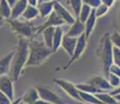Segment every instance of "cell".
<instances>
[{
  "label": "cell",
  "instance_id": "6da1fadb",
  "mask_svg": "<svg viewBox=\"0 0 120 104\" xmlns=\"http://www.w3.org/2000/svg\"><path fill=\"white\" fill-rule=\"evenodd\" d=\"M29 55V43L26 39L20 38L18 42L17 48L15 50L13 61L11 65V71L8 74V77L11 79V81H17L20 78V75L22 73V70L24 67H26V62L28 61Z\"/></svg>",
  "mask_w": 120,
  "mask_h": 104
},
{
  "label": "cell",
  "instance_id": "7a4b0ae2",
  "mask_svg": "<svg viewBox=\"0 0 120 104\" xmlns=\"http://www.w3.org/2000/svg\"><path fill=\"white\" fill-rule=\"evenodd\" d=\"M113 47L114 46L111 41L110 33H105L99 42L97 49V56L102 65V70L105 77L109 75L110 68L114 64L113 62Z\"/></svg>",
  "mask_w": 120,
  "mask_h": 104
},
{
  "label": "cell",
  "instance_id": "3957f363",
  "mask_svg": "<svg viewBox=\"0 0 120 104\" xmlns=\"http://www.w3.org/2000/svg\"><path fill=\"white\" fill-rule=\"evenodd\" d=\"M53 53L51 49L47 48L45 44L39 41H33L29 43V55L26 67H38Z\"/></svg>",
  "mask_w": 120,
  "mask_h": 104
},
{
  "label": "cell",
  "instance_id": "277c9868",
  "mask_svg": "<svg viewBox=\"0 0 120 104\" xmlns=\"http://www.w3.org/2000/svg\"><path fill=\"white\" fill-rule=\"evenodd\" d=\"M8 22L10 24L11 30L20 38L31 39L38 32V28H36L34 25L29 21L17 19V20H8Z\"/></svg>",
  "mask_w": 120,
  "mask_h": 104
},
{
  "label": "cell",
  "instance_id": "5b68a950",
  "mask_svg": "<svg viewBox=\"0 0 120 104\" xmlns=\"http://www.w3.org/2000/svg\"><path fill=\"white\" fill-rule=\"evenodd\" d=\"M53 82H55L63 91L66 92L67 95L71 97L72 99L77 101H82V98L79 96V91L77 90L76 85L73 84L72 82L67 81L65 79H53Z\"/></svg>",
  "mask_w": 120,
  "mask_h": 104
},
{
  "label": "cell",
  "instance_id": "8992f818",
  "mask_svg": "<svg viewBox=\"0 0 120 104\" xmlns=\"http://www.w3.org/2000/svg\"><path fill=\"white\" fill-rule=\"evenodd\" d=\"M38 90L39 96H40L41 100H44L49 104H65L64 101L57 96L56 94H54L51 90H49L46 86H36Z\"/></svg>",
  "mask_w": 120,
  "mask_h": 104
},
{
  "label": "cell",
  "instance_id": "52a82bcc",
  "mask_svg": "<svg viewBox=\"0 0 120 104\" xmlns=\"http://www.w3.org/2000/svg\"><path fill=\"white\" fill-rule=\"evenodd\" d=\"M54 11L61 17V19L63 20L66 24L70 25V26L72 24H74L76 18H75L73 15H71V14L69 13V11L67 10L65 6L62 5L57 0H55V3H54Z\"/></svg>",
  "mask_w": 120,
  "mask_h": 104
},
{
  "label": "cell",
  "instance_id": "ba28073f",
  "mask_svg": "<svg viewBox=\"0 0 120 104\" xmlns=\"http://www.w3.org/2000/svg\"><path fill=\"white\" fill-rule=\"evenodd\" d=\"M87 40L88 39L86 38V36H85V33L82 34V36H79L78 38V40H77V44H76V47H75V50H74V54H73V56L71 57L70 59H69V61H68V64L66 65V67L64 69L65 70H67V69L70 67V65L71 64H73L75 61H76L77 58H79V56L84 53L85 51V49H86V47H87Z\"/></svg>",
  "mask_w": 120,
  "mask_h": 104
},
{
  "label": "cell",
  "instance_id": "9c48e42d",
  "mask_svg": "<svg viewBox=\"0 0 120 104\" xmlns=\"http://www.w3.org/2000/svg\"><path fill=\"white\" fill-rule=\"evenodd\" d=\"M64 24H66V23L64 22V21L61 19V17L53 11V13H52L49 17H47V19L43 23L42 26L38 28V32H37V33H40V32H42L44 29L48 28V27H59Z\"/></svg>",
  "mask_w": 120,
  "mask_h": 104
},
{
  "label": "cell",
  "instance_id": "30bf717a",
  "mask_svg": "<svg viewBox=\"0 0 120 104\" xmlns=\"http://www.w3.org/2000/svg\"><path fill=\"white\" fill-rule=\"evenodd\" d=\"M0 92L5 94L8 98L14 102V86H13V81L8 75L2 76L0 77Z\"/></svg>",
  "mask_w": 120,
  "mask_h": 104
},
{
  "label": "cell",
  "instance_id": "8fae6325",
  "mask_svg": "<svg viewBox=\"0 0 120 104\" xmlns=\"http://www.w3.org/2000/svg\"><path fill=\"white\" fill-rule=\"evenodd\" d=\"M14 54H15V50L0 58V77L10 74L11 65V61H13Z\"/></svg>",
  "mask_w": 120,
  "mask_h": 104
},
{
  "label": "cell",
  "instance_id": "7c38bea8",
  "mask_svg": "<svg viewBox=\"0 0 120 104\" xmlns=\"http://www.w3.org/2000/svg\"><path fill=\"white\" fill-rule=\"evenodd\" d=\"M77 40L78 39H76V38H71V36H66V34L63 38L62 47H63V49L65 50L66 53L70 57H72L73 54H74V50H75V47H76Z\"/></svg>",
  "mask_w": 120,
  "mask_h": 104
},
{
  "label": "cell",
  "instance_id": "4fadbf2b",
  "mask_svg": "<svg viewBox=\"0 0 120 104\" xmlns=\"http://www.w3.org/2000/svg\"><path fill=\"white\" fill-rule=\"evenodd\" d=\"M88 83H91L92 85L96 86L98 90H100L101 92H105V91H110L113 90V86L109 83L107 78L102 77V76H95L92 79H90Z\"/></svg>",
  "mask_w": 120,
  "mask_h": 104
},
{
  "label": "cell",
  "instance_id": "5bb4252c",
  "mask_svg": "<svg viewBox=\"0 0 120 104\" xmlns=\"http://www.w3.org/2000/svg\"><path fill=\"white\" fill-rule=\"evenodd\" d=\"M84 33H85V23L80 22L78 19H76L75 22H74V24L71 25L70 28H69V30L67 31L66 36H71V38L78 39Z\"/></svg>",
  "mask_w": 120,
  "mask_h": 104
},
{
  "label": "cell",
  "instance_id": "9a60e30c",
  "mask_svg": "<svg viewBox=\"0 0 120 104\" xmlns=\"http://www.w3.org/2000/svg\"><path fill=\"white\" fill-rule=\"evenodd\" d=\"M27 6H28L27 0H19L17 2V4L11 8V16L10 20H17L19 19V17H22V15L24 14Z\"/></svg>",
  "mask_w": 120,
  "mask_h": 104
},
{
  "label": "cell",
  "instance_id": "2e32d148",
  "mask_svg": "<svg viewBox=\"0 0 120 104\" xmlns=\"http://www.w3.org/2000/svg\"><path fill=\"white\" fill-rule=\"evenodd\" d=\"M54 1H44L38 5V10L41 18H47L53 13L54 11Z\"/></svg>",
  "mask_w": 120,
  "mask_h": 104
},
{
  "label": "cell",
  "instance_id": "e0dca14e",
  "mask_svg": "<svg viewBox=\"0 0 120 104\" xmlns=\"http://www.w3.org/2000/svg\"><path fill=\"white\" fill-rule=\"evenodd\" d=\"M42 32H43V42H44V44H45V46L52 50L55 27H48V28L44 29Z\"/></svg>",
  "mask_w": 120,
  "mask_h": 104
},
{
  "label": "cell",
  "instance_id": "ac0fdd59",
  "mask_svg": "<svg viewBox=\"0 0 120 104\" xmlns=\"http://www.w3.org/2000/svg\"><path fill=\"white\" fill-rule=\"evenodd\" d=\"M38 100H40V96H39L37 87H31V89H29L28 91L24 94V96L22 97V101L24 104H31Z\"/></svg>",
  "mask_w": 120,
  "mask_h": 104
},
{
  "label": "cell",
  "instance_id": "d6986e66",
  "mask_svg": "<svg viewBox=\"0 0 120 104\" xmlns=\"http://www.w3.org/2000/svg\"><path fill=\"white\" fill-rule=\"evenodd\" d=\"M96 20H97V17H96V15H95V11L93 10L91 16H90L89 19L85 23V36H86L87 39L91 36L92 31H93V29H94V26H95Z\"/></svg>",
  "mask_w": 120,
  "mask_h": 104
},
{
  "label": "cell",
  "instance_id": "ffe728a7",
  "mask_svg": "<svg viewBox=\"0 0 120 104\" xmlns=\"http://www.w3.org/2000/svg\"><path fill=\"white\" fill-rule=\"evenodd\" d=\"M64 33L62 26L55 27V32H54V38H53V46H52V51L56 52L57 49L62 46V42H63Z\"/></svg>",
  "mask_w": 120,
  "mask_h": 104
},
{
  "label": "cell",
  "instance_id": "44dd1931",
  "mask_svg": "<svg viewBox=\"0 0 120 104\" xmlns=\"http://www.w3.org/2000/svg\"><path fill=\"white\" fill-rule=\"evenodd\" d=\"M39 16H40V13H39L38 7H36V6L28 5V6H27V8L25 10L24 14L22 15V18H23V20L29 21V22H30L31 20L36 19V18L39 17Z\"/></svg>",
  "mask_w": 120,
  "mask_h": 104
},
{
  "label": "cell",
  "instance_id": "7402d4cb",
  "mask_svg": "<svg viewBox=\"0 0 120 104\" xmlns=\"http://www.w3.org/2000/svg\"><path fill=\"white\" fill-rule=\"evenodd\" d=\"M77 87L78 91L80 92H84V93H88V94H93V95H96V94H99V93H102L100 90H98L96 86L92 85L91 83H78V84H75Z\"/></svg>",
  "mask_w": 120,
  "mask_h": 104
},
{
  "label": "cell",
  "instance_id": "603a6c76",
  "mask_svg": "<svg viewBox=\"0 0 120 104\" xmlns=\"http://www.w3.org/2000/svg\"><path fill=\"white\" fill-rule=\"evenodd\" d=\"M0 14L5 20H10L11 16V7L8 4L6 0H1L0 1Z\"/></svg>",
  "mask_w": 120,
  "mask_h": 104
},
{
  "label": "cell",
  "instance_id": "cb8c5ba5",
  "mask_svg": "<svg viewBox=\"0 0 120 104\" xmlns=\"http://www.w3.org/2000/svg\"><path fill=\"white\" fill-rule=\"evenodd\" d=\"M79 96L82 98V101H85L87 103L90 104H103L100 100L93 94H88V93H84V92L79 91Z\"/></svg>",
  "mask_w": 120,
  "mask_h": 104
},
{
  "label": "cell",
  "instance_id": "d4e9b609",
  "mask_svg": "<svg viewBox=\"0 0 120 104\" xmlns=\"http://www.w3.org/2000/svg\"><path fill=\"white\" fill-rule=\"evenodd\" d=\"M95 96L97 97L103 104H118L117 103V100L110 93H105V92H102V93L96 94Z\"/></svg>",
  "mask_w": 120,
  "mask_h": 104
},
{
  "label": "cell",
  "instance_id": "484cf974",
  "mask_svg": "<svg viewBox=\"0 0 120 104\" xmlns=\"http://www.w3.org/2000/svg\"><path fill=\"white\" fill-rule=\"evenodd\" d=\"M92 11H93V8H91L90 6L84 4L82 7V10H80L79 16H78V18H76V19H78L80 22H82V23H86V21L89 19V17L91 16Z\"/></svg>",
  "mask_w": 120,
  "mask_h": 104
},
{
  "label": "cell",
  "instance_id": "4316f807",
  "mask_svg": "<svg viewBox=\"0 0 120 104\" xmlns=\"http://www.w3.org/2000/svg\"><path fill=\"white\" fill-rule=\"evenodd\" d=\"M69 3H70V6L72 7V11H73V14H74V17L75 18H78L79 16V13H80V10H82V0H68Z\"/></svg>",
  "mask_w": 120,
  "mask_h": 104
},
{
  "label": "cell",
  "instance_id": "83f0119b",
  "mask_svg": "<svg viewBox=\"0 0 120 104\" xmlns=\"http://www.w3.org/2000/svg\"><path fill=\"white\" fill-rule=\"evenodd\" d=\"M107 79H108V81H109L110 84L113 86V89H114V90L120 85V77H119V76L109 73V75L107 76Z\"/></svg>",
  "mask_w": 120,
  "mask_h": 104
},
{
  "label": "cell",
  "instance_id": "f1b7e54d",
  "mask_svg": "<svg viewBox=\"0 0 120 104\" xmlns=\"http://www.w3.org/2000/svg\"><path fill=\"white\" fill-rule=\"evenodd\" d=\"M110 10V7H108L107 5H105V4H102L101 3L100 5L98 6L97 8H95V15H96V17L97 18H100V17H102V16H105V14L109 11Z\"/></svg>",
  "mask_w": 120,
  "mask_h": 104
},
{
  "label": "cell",
  "instance_id": "f546056e",
  "mask_svg": "<svg viewBox=\"0 0 120 104\" xmlns=\"http://www.w3.org/2000/svg\"><path fill=\"white\" fill-rule=\"evenodd\" d=\"M113 62L114 65L120 67V49L117 47H113Z\"/></svg>",
  "mask_w": 120,
  "mask_h": 104
},
{
  "label": "cell",
  "instance_id": "4dcf8cb0",
  "mask_svg": "<svg viewBox=\"0 0 120 104\" xmlns=\"http://www.w3.org/2000/svg\"><path fill=\"white\" fill-rule=\"evenodd\" d=\"M111 41L113 43V46L120 49V32L119 31L116 30L113 34H111Z\"/></svg>",
  "mask_w": 120,
  "mask_h": 104
},
{
  "label": "cell",
  "instance_id": "1f68e13d",
  "mask_svg": "<svg viewBox=\"0 0 120 104\" xmlns=\"http://www.w3.org/2000/svg\"><path fill=\"white\" fill-rule=\"evenodd\" d=\"M82 3L86 4L88 6H90V7L93 8V10H95V8H97L98 6L102 3V2H101V0H82Z\"/></svg>",
  "mask_w": 120,
  "mask_h": 104
},
{
  "label": "cell",
  "instance_id": "d6a6232c",
  "mask_svg": "<svg viewBox=\"0 0 120 104\" xmlns=\"http://www.w3.org/2000/svg\"><path fill=\"white\" fill-rule=\"evenodd\" d=\"M11 103H13V101L5 94L0 92V104H11Z\"/></svg>",
  "mask_w": 120,
  "mask_h": 104
},
{
  "label": "cell",
  "instance_id": "836d02e7",
  "mask_svg": "<svg viewBox=\"0 0 120 104\" xmlns=\"http://www.w3.org/2000/svg\"><path fill=\"white\" fill-rule=\"evenodd\" d=\"M109 73L114 74V75H117V76H119V77H120V67H118V66H116V65L113 64L112 67L110 68Z\"/></svg>",
  "mask_w": 120,
  "mask_h": 104
},
{
  "label": "cell",
  "instance_id": "e575fe53",
  "mask_svg": "<svg viewBox=\"0 0 120 104\" xmlns=\"http://www.w3.org/2000/svg\"><path fill=\"white\" fill-rule=\"evenodd\" d=\"M101 2H102V4H105V5H107L108 7H111V6L114 4L115 0H101Z\"/></svg>",
  "mask_w": 120,
  "mask_h": 104
},
{
  "label": "cell",
  "instance_id": "d590c367",
  "mask_svg": "<svg viewBox=\"0 0 120 104\" xmlns=\"http://www.w3.org/2000/svg\"><path fill=\"white\" fill-rule=\"evenodd\" d=\"M27 2H28V5H31V6L38 7L39 5V0H27Z\"/></svg>",
  "mask_w": 120,
  "mask_h": 104
},
{
  "label": "cell",
  "instance_id": "8d00e7d4",
  "mask_svg": "<svg viewBox=\"0 0 120 104\" xmlns=\"http://www.w3.org/2000/svg\"><path fill=\"white\" fill-rule=\"evenodd\" d=\"M110 94L112 95L113 97H114V96H116V95H119V94H120V85H119L118 87H116V89H115V90H113V91L111 92Z\"/></svg>",
  "mask_w": 120,
  "mask_h": 104
},
{
  "label": "cell",
  "instance_id": "74e56055",
  "mask_svg": "<svg viewBox=\"0 0 120 104\" xmlns=\"http://www.w3.org/2000/svg\"><path fill=\"white\" fill-rule=\"evenodd\" d=\"M6 1L8 2V4H10V5H11V7L13 8L14 6H15L16 4H17V2L19 1V0H6Z\"/></svg>",
  "mask_w": 120,
  "mask_h": 104
},
{
  "label": "cell",
  "instance_id": "f35d334b",
  "mask_svg": "<svg viewBox=\"0 0 120 104\" xmlns=\"http://www.w3.org/2000/svg\"><path fill=\"white\" fill-rule=\"evenodd\" d=\"M31 104H49L48 102H46V101H44V100H38V101H36V102H34V103H31Z\"/></svg>",
  "mask_w": 120,
  "mask_h": 104
},
{
  "label": "cell",
  "instance_id": "ab89813d",
  "mask_svg": "<svg viewBox=\"0 0 120 104\" xmlns=\"http://www.w3.org/2000/svg\"><path fill=\"white\" fill-rule=\"evenodd\" d=\"M4 22H5V19H4V18L1 16V14H0V27L4 24Z\"/></svg>",
  "mask_w": 120,
  "mask_h": 104
},
{
  "label": "cell",
  "instance_id": "60d3db41",
  "mask_svg": "<svg viewBox=\"0 0 120 104\" xmlns=\"http://www.w3.org/2000/svg\"><path fill=\"white\" fill-rule=\"evenodd\" d=\"M20 102H22V98H19V99H17V100H16V101H14V102L11 103V104H19Z\"/></svg>",
  "mask_w": 120,
  "mask_h": 104
},
{
  "label": "cell",
  "instance_id": "b9f144b4",
  "mask_svg": "<svg viewBox=\"0 0 120 104\" xmlns=\"http://www.w3.org/2000/svg\"><path fill=\"white\" fill-rule=\"evenodd\" d=\"M114 98L116 99L117 101H120V94L119 95H116V96H114Z\"/></svg>",
  "mask_w": 120,
  "mask_h": 104
},
{
  "label": "cell",
  "instance_id": "7bdbcfd3",
  "mask_svg": "<svg viewBox=\"0 0 120 104\" xmlns=\"http://www.w3.org/2000/svg\"><path fill=\"white\" fill-rule=\"evenodd\" d=\"M118 23H119V29H120V10H119V21H118Z\"/></svg>",
  "mask_w": 120,
  "mask_h": 104
},
{
  "label": "cell",
  "instance_id": "ee69618b",
  "mask_svg": "<svg viewBox=\"0 0 120 104\" xmlns=\"http://www.w3.org/2000/svg\"><path fill=\"white\" fill-rule=\"evenodd\" d=\"M44 1H45V0H39V4L42 3V2H44Z\"/></svg>",
  "mask_w": 120,
  "mask_h": 104
},
{
  "label": "cell",
  "instance_id": "f6af8a7d",
  "mask_svg": "<svg viewBox=\"0 0 120 104\" xmlns=\"http://www.w3.org/2000/svg\"><path fill=\"white\" fill-rule=\"evenodd\" d=\"M45 1H54V0H45Z\"/></svg>",
  "mask_w": 120,
  "mask_h": 104
},
{
  "label": "cell",
  "instance_id": "bcb514c9",
  "mask_svg": "<svg viewBox=\"0 0 120 104\" xmlns=\"http://www.w3.org/2000/svg\"><path fill=\"white\" fill-rule=\"evenodd\" d=\"M19 104H24V103H23V101H22V102H20Z\"/></svg>",
  "mask_w": 120,
  "mask_h": 104
},
{
  "label": "cell",
  "instance_id": "7dc6e473",
  "mask_svg": "<svg viewBox=\"0 0 120 104\" xmlns=\"http://www.w3.org/2000/svg\"><path fill=\"white\" fill-rule=\"evenodd\" d=\"M0 1H1V0H0Z\"/></svg>",
  "mask_w": 120,
  "mask_h": 104
}]
</instances>
